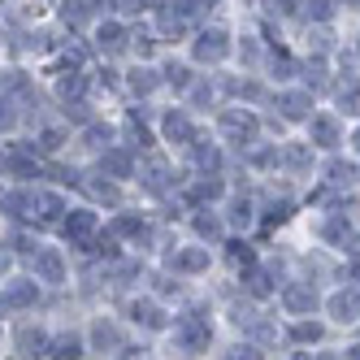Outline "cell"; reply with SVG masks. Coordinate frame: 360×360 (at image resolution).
I'll list each match as a JSON object with an SVG mask.
<instances>
[{
    "mask_svg": "<svg viewBox=\"0 0 360 360\" xmlns=\"http://www.w3.org/2000/svg\"><path fill=\"white\" fill-rule=\"evenodd\" d=\"M195 226H200V235H213V239L221 235V221L217 217H195Z\"/></svg>",
    "mask_w": 360,
    "mask_h": 360,
    "instance_id": "22",
    "label": "cell"
},
{
    "mask_svg": "<svg viewBox=\"0 0 360 360\" xmlns=\"http://www.w3.org/2000/svg\"><path fill=\"white\" fill-rule=\"evenodd\" d=\"M356 53H360V44H356Z\"/></svg>",
    "mask_w": 360,
    "mask_h": 360,
    "instance_id": "27",
    "label": "cell"
},
{
    "mask_svg": "<svg viewBox=\"0 0 360 360\" xmlns=\"http://www.w3.org/2000/svg\"><path fill=\"white\" fill-rule=\"evenodd\" d=\"M165 135H169V139H191V122H187L183 113H169V117H165Z\"/></svg>",
    "mask_w": 360,
    "mask_h": 360,
    "instance_id": "15",
    "label": "cell"
},
{
    "mask_svg": "<svg viewBox=\"0 0 360 360\" xmlns=\"http://www.w3.org/2000/svg\"><path fill=\"white\" fill-rule=\"evenodd\" d=\"M126 83H131V91H135V96H148L152 87H157V79H152V70H131V79H126Z\"/></svg>",
    "mask_w": 360,
    "mask_h": 360,
    "instance_id": "17",
    "label": "cell"
},
{
    "mask_svg": "<svg viewBox=\"0 0 360 360\" xmlns=\"http://www.w3.org/2000/svg\"><path fill=\"white\" fill-rule=\"evenodd\" d=\"M313 135L321 139V148H334V143H339V126H334L330 117H317L313 122Z\"/></svg>",
    "mask_w": 360,
    "mask_h": 360,
    "instance_id": "14",
    "label": "cell"
},
{
    "mask_svg": "<svg viewBox=\"0 0 360 360\" xmlns=\"http://www.w3.org/2000/svg\"><path fill=\"white\" fill-rule=\"evenodd\" d=\"M31 209H39L44 221H57V217L65 213V200H61L57 191H44V187H39V191L31 195Z\"/></svg>",
    "mask_w": 360,
    "mask_h": 360,
    "instance_id": "5",
    "label": "cell"
},
{
    "mask_svg": "<svg viewBox=\"0 0 360 360\" xmlns=\"http://www.w3.org/2000/svg\"><path fill=\"white\" fill-rule=\"evenodd\" d=\"M295 339H304V343H317V339H321V330H317V326H295Z\"/></svg>",
    "mask_w": 360,
    "mask_h": 360,
    "instance_id": "24",
    "label": "cell"
},
{
    "mask_svg": "<svg viewBox=\"0 0 360 360\" xmlns=\"http://www.w3.org/2000/svg\"><path fill=\"white\" fill-rule=\"evenodd\" d=\"M35 282H48V287H61L65 282V256L57 248H35Z\"/></svg>",
    "mask_w": 360,
    "mask_h": 360,
    "instance_id": "1",
    "label": "cell"
},
{
    "mask_svg": "<svg viewBox=\"0 0 360 360\" xmlns=\"http://www.w3.org/2000/svg\"><path fill=\"white\" fill-rule=\"evenodd\" d=\"M308 105H313V100H308L304 91H287V96H282V109H287V117H304Z\"/></svg>",
    "mask_w": 360,
    "mask_h": 360,
    "instance_id": "13",
    "label": "cell"
},
{
    "mask_svg": "<svg viewBox=\"0 0 360 360\" xmlns=\"http://www.w3.org/2000/svg\"><path fill=\"white\" fill-rule=\"evenodd\" d=\"M356 148H360V135H356Z\"/></svg>",
    "mask_w": 360,
    "mask_h": 360,
    "instance_id": "26",
    "label": "cell"
},
{
    "mask_svg": "<svg viewBox=\"0 0 360 360\" xmlns=\"http://www.w3.org/2000/svg\"><path fill=\"white\" fill-rule=\"evenodd\" d=\"M230 221H235V226H252V204H248V200H243V204H235Z\"/></svg>",
    "mask_w": 360,
    "mask_h": 360,
    "instance_id": "21",
    "label": "cell"
},
{
    "mask_svg": "<svg viewBox=\"0 0 360 360\" xmlns=\"http://www.w3.org/2000/svg\"><path fill=\"white\" fill-rule=\"evenodd\" d=\"M91 347H109V352H117V347H122V334H117V326H109V321H96V326H91Z\"/></svg>",
    "mask_w": 360,
    "mask_h": 360,
    "instance_id": "9",
    "label": "cell"
},
{
    "mask_svg": "<svg viewBox=\"0 0 360 360\" xmlns=\"http://www.w3.org/2000/svg\"><path fill=\"white\" fill-rule=\"evenodd\" d=\"M131 313H135V321H143L148 330H161V321H165L157 304H135V308H131Z\"/></svg>",
    "mask_w": 360,
    "mask_h": 360,
    "instance_id": "12",
    "label": "cell"
},
{
    "mask_svg": "<svg viewBox=\"0 0 360 360\" xmlns=\"http://www.w3.org/2000/svg\"><path fill=\"white\" fill-rule=\"evenodd\" d=\"M204 343H209V326H204V321H195V317L178 321V347H183V352H195Z\"/></svg>",
    "mask_w": 360,
    "mask_h": 360,
    "instance_id": "4",
    "label": "cell"
},
{
    "mask_svg": "<svg viewBox=\"0 0 360 360\" xmlns=\"http://www.w3.org/2000/svg\"><path fill=\"white\" fill-rule=\"evenodd\" d=\"M221 131L230 135V139H252L256 135V117H248V113H221Z\"/></svg>",
    "mask_w": 360,
    "mask_h": 360,
    "instance_id": "6",
    "label": "cell"
},
{
    "mask_svg": "<svg viewBox=\"0 0 360 360\" xmlns=\"http://www.w3.org/2000/svg\"><path fill=\"white\" fill-rule=\"evenodd\" d=\"M87 0H65V5H61V18L70 22V27H83V18H87Z\"/></svg>",
    "mask_w": 360,
    "mask_h": 360,
    "instance_id": "19",
    "label": "cell"
},
{
    "mask_svg": "<svg viewBox=\"0 0 360 360\" xmlns=\"http://www.w3.org/2000/svg\"><path fill=\"white\" fill-rule=\"evenodd\" d=\"M265 9H269V13H278V18H287V13L295 9V0H265Z\"/></svg>",
    "mask_w": 360,
    "mask_h": 360,
    "instance_id": "23",
    "label": "cell"
},
{
    "mask_svg": "<svg viewBox=\"0 0 360 360\" xmlns=\"http://www.w3.org/2000/svg\"><path fill=\"white\" fill-rule=\"evenodd\" d=\"M100 165H105V169H113L117 178H126V174H131V157H126L122 148H113V152H109V157L100 161Z\"/></svg>",
    "mask_w": 360,
    "mask_h": 360,
    "instance_id": "16",
    "label": "cell"
},
{
    "mask_svg": "<svg viewBox=\"0 0 360 360\" xmlns=\"http://www.w3.org/2000/svg\"><path fill=\"white\" fill-rule=\"evenodd\" d=\"M122 44H126V31L117 27V22H109V27H100V48H105V53H117Z\"/></svg>",
    "mask_w": 360,
    "mask_h": 360,
    "instance_id": "11",
    "label": "cell"
},
{
    "mask_svg": "<svg viewBox=\"0 0 360 360\" xmlns=\"http://www.w3.org/2000/svg\"><path fill=\"white\" fill-rule=\"evenodd\" d=\"M282 161H287V165H308V148H287V152H282Z\"/></svg>",
    "mask_w": 360,
    "mask_h": 360,
    "instance_id": "20",
    "label": "cell"
},
{
    "mask_svg": "<svg viewBox=\"0 0 360 360\" xmlns=\"http://www.w3.org/2000/svg\"><path fill=\"white\" fill-rule=\"evenodd\" d=\"M96 226H100V221H96L91 209H74V213L65 217V235H70L74 243H87V239L96 235Z\"/></svg>",
    "mask_w": 360,
    "mask_h": 360,
    "instance_id": "2",
    "label": "cell"
},
{
    "mask_svg": "<svg viewBox=\"0 0 360 360\" xmlns=\"http://www.w3.org/2000/svg\"><path fill=\"white\" fill-rule=\"evenodd\" d=\"M356 308H360V304H356L352 295H343V291H339V295L330 300V313L339 317V321H356Z\"/></svg>",
    "mask_w": 360,
    "mask_h": 360,
    "instance_id": "10",
    "label": "cell"
},
{
    "mask_svg": "<svg viewBox=\"0 0 360 360\" xmlns=\"http://www.w3.org/2000/svg\"><path fill=\"white\" fill-rule=\"evenodd\" d=\"M35 295H39V287H35V282H27V278H13L9 287H5V304H13V308H31Z\"/></svg>",
    "mask_w": 360,
    "mask_h": 360,
    "instance_id": "7",
    "label": "cell"
},
{
    "mask_svg": "<svg viewBox=\"0 0 360 360\" xmlns=\"http://www.w3.org/2000/svg\"><path fill=\"white\" fill-rule=\"evenodd\" d=\"M221 57H226V35H221V31L200 35V44H195V61H221Z\"/></svg>",
    "mask_w": 360,
    "mask_h": 360,
    "instance_id": "8",
    "label": "cell"
},
{
    "mask_svg": "<svg viewBox=\"0 0 360 360\" xmlns=\"http://www.w3.org/2000/svg\"><path fill=\"white\" fill-rule=\"evenodd\" d=\"M282 304H287L291 313H313V308H317L313 282H295V287H287V291H282Z\"/></svg>",
    "mask_w": 360,
    "mask_h": 360,
    "instance_id": "3",
    "label": "cell"
},
{
    "mask_svg": "<svg viewBox=\"0 0 360 360\" xmlns=\"http://www.w3.org/2000/svg\"><path fill=\"white\" fill-rule=\"evenodd\" d=\"M91 195H100V200H113V204H117V187H109V183H91Z\"/></svg>",
    "mask_w": 360,
    "mask_h": 360,
    "instance_id": "25",
    "label": "cell"
},
{
    "mask_svg": "<svg viewBox=\"0 0 360 360\" xmlns=\"http://www.w3.org/2000/svg\"><path fill=\"white\" fill-rule=\"evenodd\" d=\"M204 265H209V248H195V252L178 256V269H204Z\"/></svg>",
    "mask_w": 360,
    "mask_h": 360,
    "instance_id": "18",
    "label": "cell"
}]
</instances>
